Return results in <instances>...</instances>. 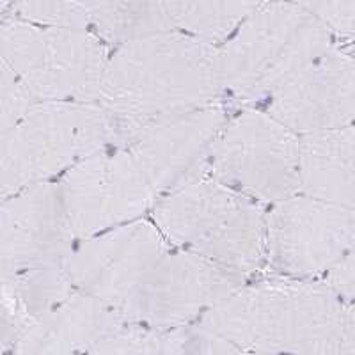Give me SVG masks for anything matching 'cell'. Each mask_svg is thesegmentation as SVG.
<instances>
[{
	"label": "cell",
	"mask_w": 355,
	"mask_h": 355,
	"mask_svg": "<svg viewBox=\"0 0 355 355\" xmlns=\"http://www.w3.org/2000/svg\"><path fill=\"white\" fill-rule=\"evenodd\" d=\"M240 348L270 355H354V304L320 281L263 275L198 320Z\"/></svg>",
	"instance_id": "1"
},
{
	"label": "cell",
	"mask_w": 355,
	"mask_h": 355,
	"mask_svg": "<svg viewBox=\"0 0 355 355\" xmlns=\"http://www.w3.org/2000/svg\"><path fill=\"white\" fill-rule=\"evenodd\" d=\"M98 105L112 117L116 144L142 123L224 105L218 46L180 33L121 44L110 52Z\"/></svg>",
	"instance_id": "2"
},
{
	"label": "cell",
	"mask_w": 355,
	"mask_h": 355,
	"mask_svg": "<svg viewBox=\"0 0 355 355\" xmlns=\"http://www.w3.org/2000/svg\"><path fill=\"white\" fill-rule=\"evenodd\" d=\"M338 44L302 2H259L218 46L227 109H261L297 73Z\"/></svg>",
	"instance_id": "3"
},
{
	"label": "cell",
	"mask_w": 355,
	"mask_h": 355,
	"mask_svg": "<svg viewBox=\"0 0 355 355\" xmlns=\"http://www.w3.org/2000/svg\"><path fill=\"white\" fill-rule=\"evenodd\" d=\"M266 208L199 169L160 196L148 217L174 249L252 279L265 265Z\"/></svg>",
	"instance_id": "4"
},
{
	"label": "cell",
	"mask_w": 355,
	"mask_h": 355,
	"mask_svg": "<svg viewBox=\"0 0 355 355\" xmlns=\"http://www.w3.org/2000/svg\"><path fill=\"white\" fill-rule=\"evenodd\" d=\"M116 146V125L98 103H36L0 135V202Z\"/></svg>",
	"instance_id": "5"
},
{
	"label": "cell",
	"mask_w": 355,
	"mask_h": 355,
	"mask_svg": "<svg viewBox=\"0 0 355 355\" xmlns=\"http://www.w3.org/2000/svg\"><path fill=\"white\" fill-rule=\"evenodd\" d=\"M110 52L85 31L0 18V55L36 103H98Z\"/></svg>",
	"instance_id": "6"
},
{
	"label": "cell",
	"mask_w": 355,
	"mask_h": 355,
	"mask_svg": "<svg viewBox=\"0 0 355 355\" xmlns=\"http://www.w3.org/2000/svg\"><path fill=\"white\" fill-rule=\"evenodd\" d=\"M202 169L265 208L299 194V137L258 107L233 109Z\"/></svg>",
	"instance_id": "7"
},
{
	"label": "cell",
	"mask_w": 355,
	"mask_h": 355,
	"mask_svg": "<svg viewBox=\"0 0 355 355\" xmlns=\"http://www.w3.org/2000/svg\"><path fill=\"white\" fill-rule=\"evenodd\" d=\"M355 208L297 194L266 208L265 275L318 281L354 252Z\"/></svg>",
	"instance_id": "8"
},
{
	"label": "cell",
	"mask_w": 355,
	"mask_h": 355,
	"mask_svg": "<svg viewBox=\"0 0 355 355\" xmlns=\"http://www.w3.org/2000/svg\"><path fill=\"white\" fill-rule=\"evenodd\" d=\"M57 185L75 242L148 217L157 202L153 187L119 146L75 164Z\"/></svg>",
	"instance_id": "9"
},
{
	"label": "cell",
	"mask_w": 355,
	"mask_h": 355,
	"mask_svg": "<svg viewBox=\"0 0 355 355\" xmlns=\"http://www.w3.org/2000/svg\"><path fill=\"white\" fill-rule=\"evenodd\" d=\"M249 279L189 250L171 247L123 309L126 322L167 334L194 320L239 290Z\"/></svg>",
	"instance_id": "10"
},
{
	"label": "cell",
	"mask_w": 355,
	"mask_h": 355,
	"mask_svg": "<svg viewBox=\"0 0 355 355\" xmlns=\"http://www.w3.org/2000/svg\"><path fill=\"white\" fill-rule=\"evenodd\" d=\"M171 249L150 217L77 240L64 266L73 290L121 313L146 275Z\"/></svg>",
	"instance_id": "11"
},
{
	"label": "cell",
	"mask_w": 355,
	"mask_h": 355,
	"mask_svg": "<svg viewBox=\"0 0 355 355\" xmlns=\"http://www.w3.org/2000/svg\"><path fill=\"white\" fill-rule=\"evenodd\" d=\"M230 112L217 105L158 117L126 132L116 146L128 151L158 199L201 169Z\"/></svg>",
	"instance_id": "12"
},
{
	"label": "cell",
	"mask_w": 355,
	"mask_h": 355,
	"mask_svg": "<svg viewBox=\"0 0 355 355\" xmlns=\"http://www.w3.org/2000/svg\"><path fill=\"white\" fill-rule=\"evenodd\" d=\"M291 133L354 125L355 61L352 43H338L297 73L261 107Z\"/></svg>",
	"instance_id": "13"
},
{
	"label": "cell",
	"mask_w": 355,
	"mask_h": 355,
	"mask_svg": "<svg viewBox=\"0 0 355 355\" xmlns=\"http://www.w3.org/2000/svg\"><path fill=\"white\" fill-rule=\"evenodd\" d=\"M73 245L57 182L28 187L0 202V265L8 270L62 265Z\"/></svg>",
	"instance_id": "14"
},
{
	"label": "cell",
	"mask_w": 355,
	"mask_h": 355,
	"mask_svg": "<svg viewBox=\"0 0 355 355\" xmlns=\"http://www.w3.org/2000/svg\"><path fill=\"white\" fill-rule=\"evenodd\" d=\"M126 323L121 313L75 290L31 322L9 355H85Z\"/></svg>",
	"instance_id": "15"
},
{
	"label": "cell",
	"mask_w": 355,
	"mask_h": 355,
	"mask_svg": "<svg viewBox=\"0 0 355 355\" xmlns=\"http://www.w3.org/2000/svg\"><path fill=\"white\" fill-rule=\"evenodd\" d=\"M354 125L299 135V194L354 208Z\"/></svg>",
	"instance_id": "16"
},
{
	"label": "cell",
	"mask_w": 355,
	"mask_h": 355,
	"mask_svg": "<svg viewBox=\"0 0 355 355\" xmlns=\"http://www.w3.org/2000/svg\"><path fill=\"white\" fill-rule=\"evenodd\" d=\"M89 33L110 50L155 36L174 33L166 2H93Z\"/></svg>",
	"instance_id": "17"
},
{
	"label": "cell",
	"mask_w": 355,
	"mask_h": 355,
	"mask_svg": "<svg viewBox=\"0 0 355 355\" xmlns=\"http://www.w3.org/2000/svg\"><path fill=\"white\" fill-rule=\"evenodd\" d=\"M259 2H166L174 33L220 46Z\"/></svg>",
	"instance_id": "18"
},
{
	"label": "cell",
	"mask_w": 355,
	"mask_h": 355,
	"mask_svg": "<svg viewBox=\"0 0 355 355\" xmlns=\"http://www.w3.org/2000/svg\"><path fill=\"white\" fill-rule=\"evenodd\" d=\"M164 350L173 355H270L230 343L201 327H185L164 336Z\"/></svg>",
	"instance_id": "19"
},
{
	"label": "cell",
	"mask_w": 355,
	"mask_h": 355,
	"mask_svg": "<svg viewBox=\"0 0 355 355\" xmlns=\"http://www.w3.org/2000/svg\"><path fill=\"white\" fill-rule=\"evenodd\" d=\"M164 336L150 329L126 323L114 334L94 345L85 355H160Z\"/></svg>",
	"instance_id": "20"
},
{
	"label": "cell",
	"mask_w": 355,
	"mask_h": 355,
	"mask_svg": "<svg viewBox=\"0 0 355 355\" xmlns=\"http://www.w3.org/2000/svg\"><path fill=\"white\" fill-rule=\"evenodd\" d=\"M34 105L36 101L0 55V135L17 125Z\"/></svg>",
	"instance_id": "21"
},
{
	"label": "cell",
	"mask_w": 355,
	"mask_h": 355,
	"mask_svg": "<svg viewBox=\"0 0 355 355\" xmlns=\"http://www.w3.org/2000/svg\"><path fill=\"white\" fill-rule=\"evenodd\" d=\"M302 6L338 43H354L355 0H320L302 2Z\"/></svg>",
	"instance_id": "22"
},
{
	"label": "cell",
	"mask_w": 355,
	"mask_h": 355,
	"mask_svg": "<svg viewBox=\"0 0 355 355\" xmlns=\"http://www.w3.org/2000/svg\"><path fill=\"white\" fill-rule=\"evenodd\" d=\"M323 286L338 295L339 299L348 304H354V288H355V252L339 259L332 268H329L322 277L318 279Z\"/></svg>",
	"instance_id": "23"
},
{
	"label": "cell",
	"mask_w": 355,
	"mask_h": 355,
	"mask_svg": "<svg viewBox=\"0 0 355 355\" xmlns=\"http://www.w3.org/2000/svg\"><path fill=\"white\" fill-rule=\"evenodd\" d=\"M160 355H173V354H169V352L164 350V345H162V352H160Z\"/></svg>",
	"instance_id": "24"
}]
</instances>
